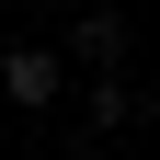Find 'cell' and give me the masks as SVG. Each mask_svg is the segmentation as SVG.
<instances>
[{
    "instance_id": "1",
    "label": "cell",
    "mask_w": 160,
    "mask_h": 160,
    "mask_svg": "<svg viewBox=\"0 0 160 160\" xmlns=\"http://www.w3.org/2000/svg\"><path fill=\"white\" fill-rule=\"evenodd\" d=\"M57 69H80V80H126V12L92 0V12L69 23V46H57Z\"/></svg>"
},
{
    "instance_id": "2",
    "label": "cell",
    "mask_w": 160,
    "mask_h": 160,
    "mask_svg": "<svg viewBox=\"0 0 160 160\" xmlns=\"http://www.w3.org/2000/svg\"><path fill=\"white\" fill-rule=\"evenodd\" d=\"M57 92H69L57 46H0V103H12V114H46Z\"/></svg>"
},
{
    "instance_id": "3",
    "label": "cell",
    "mask_w": 160,
    "mask_h": 160,
    "mask_svg": "<svg viewBox=\"0 0 160 160\" xmlns=\"http://www.w3.org/2000/svg\"><path fill=\"white\" fill-rule=\"evenodd\" d=\"M137 114H149V92H137V80H92V137H126Z\"/></svg>"
}]
</instances>
